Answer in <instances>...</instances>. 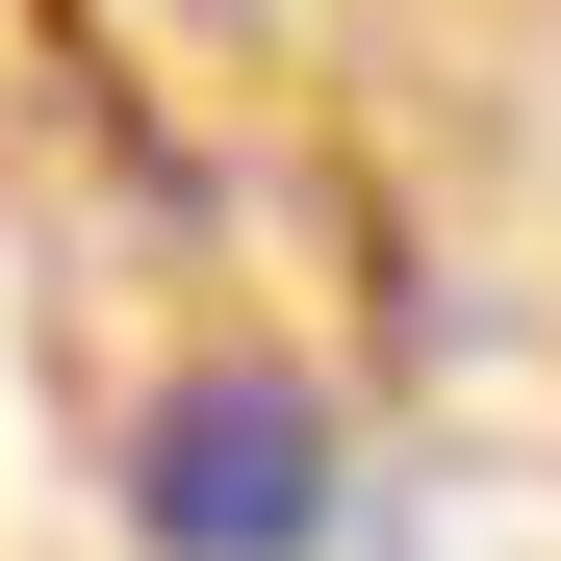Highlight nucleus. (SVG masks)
Masks as SVG:
<instances>
[{"label": "nucleus", "mask_w": 561, "mask_h": 561, "mask_svg": "<svg viewBox=\"0 0 561 561\" xmlns=\"http://www.w3.org/2000/svg\"><path fill=\"white\" fill-rule=\"evenodd\" d=\"M128 511H153V561H307V511H332V409L280 383H179L153 409V459H128Z\"/></svg>", "instance_id": "nucleus-1"}]
</instances>
